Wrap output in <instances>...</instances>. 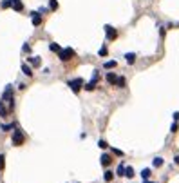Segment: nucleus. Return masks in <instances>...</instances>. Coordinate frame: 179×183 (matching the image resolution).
Segmentation results:
<instances>
[{
    "label": "nucleus",
    "instance_id": "f257e3e1",
    "mask_svg": "<svg viewBox=\"0 0 179 183\" xmlns=\"http://www.w3.org/2000/svg\"><path fill=\"white\" fill-rule=\"evenodd\" d=\"M74 56V51L71 49V47H67V49H60V60L61 62H69Z\"/></svg>",
    "mask_w": 179,
    "mask_h": 183
},
{
    "label": "nucleus",
    "instance_id": "f03ea898",
    "mask_svg": "<svg viewBox=\"0 0 179 183\" xmlns=\"http://www.w3.org/2000/svg\"><path fill=\"white\" fill-rule=\"evenodd\" d=\"M69 87L72 89V93H80V89L83 87V80L81 78H76V80H71L69 82Z\"/></svg>",
    "mask_w": 179,
    "mask_h": 183
},
{
    "label": "nucleus",
    "instance_id": "7ed1b4c3",
    "mask_svg": "<svg viewBox=\"0 0 179 183\" xmlns=\"http://www.w3.org/2000/svg\"><path fill=\"white\" fill-rule=\"evenodd\" d=\"M24 143V134L22 132H20V131H15V132H13V145H22Z\"/></svg>",
    "mask_w": 179,
    "mask_h": 183
},
{
    "label": "nucleus",
    "instance_id": "20e7f679",
    "mask_svg": "<svg viewBox=\"0 0 179 183\" xmlns=\"http://www.w3.org/2000/svg\"><path fill=\"white\" fill-rule=\"evenodd\" d=\"M105 35L109 40H116V36H118V33H116V29L112 27V25H105Z\"/></svg>",
    "mask_w": 179,
    "mask_h": 183
},
{
    "label": "nucleus",
    "instance_id": "39448f33",
    "mask_svg": "<svg viewBox=\"0 0 179 183\" xmlns=\"http://www.w3.org/2000/svg\"><path fill=\"white\" fill-rule=\"evenodd\" d=\"M4 101H8L9 103V107H13V91H11V87H8V89L4 91Z\"/></svg>",
    "mask_w": 179,
    "mask_h": 183
},
{
    "label": "nucleus",
    "instance_id": "423d86ee",
    "mask_svg": "<svg viewBox=\"0 0 179 183\" xmlns=\"http://www.w3.org/2000/svg\"><path fill=\"white\" fill-rule=\"evenodd\" d=\"M31 20H33V25H40V24H42V16H40V13H31Z\"/></svg>",
    "mask_w": 179,
    "mask_h": 183
},
{
    "label": "nucleus",
    "instance_id": "0eeeda50",
    "mask_svg": "<svg viewBox=\"0 0 179 183\" xmlns=\"http://www.w3.org/2000/svg\"><path fill=\"white\" fill-rule=\"evenodd\" d=\"M11 5H13V9H15V11H22L24 9V4L20 2V0H11Z\"/></svg>",
    "mask_w": 179,
    "mask_h": 183
},
{
    "label": "nucleus",
    "instance_id": "6e6552de",
    "mask_svg": "<svg viewBox=\"0 0 179 183\" xmlns=\"http://www.w3.org/2000/svg\"><path fill=\"white\" fill-rule=\"evenodd\" d=\"M107 82L112 84V85H116V82H118V76H116L114 73H107Z\"/></svg>",
    "mask_w": 179,
    "mask_h": 183
},
{
    "label": "nucleus",
    "instance_id": "1a4fd4ad",
    "mask_svg": "<svg viewBox=\"0 0 179 183\" xmlns=\"http://www.w3.org/2000/svg\"><path fill=\"white\" fill-rule=\"evenodd\" d=\"M111 161H112V158H111V156H109V154H103L101 156V165H111Z\"/></svg>",
    "mask_w": 179,
    "mask_h": 183
},
{
    "label": "nucleus",
    "instance_id": "9d476101",
    "mask_svg": "<svg viewBox=\"0 0 179 183\" xmlns=\"http://www.w3.org/2000/svg\"><path fill=\"white\" fill-rule=\"evenodd\" d=\"M22 71H24L25 76H33V71H31V67L27 65V64H24V65H22Z\"/></svg>",
    "mask_w": 179,
    "mask_h": 183
},
{
    "label": "nucleus",
    "instance_id": "9b49d317",
    "mask_svg": "<svg viewBox=\"0 0 179 183\" xmlns=\"http://www.w3.org/2000/svg\"><path fill=\"white\" fill-rule=\"evenodd\" d=\"M125 58H127V62H128V64H134V62H136V55H134V53H127Z\"/></svg>",
    "mask_w": 179,
    "mask_h": 183
},
{
    "label": "nucleus",
    "instance_id": "f8f14e48",
    "mask_svg": "<svg viewBox=\"0 0 179 183\" xmlns=\"http://www.w3.org/2000/svg\"><path fill=\"white\" fill-rule=\"evenodd\" d=\"M125 176L127 178H134V169L132 167H125Z\"/></svg>",
    "mask_w": 179,
    "mask_h": 183
},
{
    "label": "nucleus",
    "instance_id": "ddd939ff",
    "mask_svg": "<svg viewBox=\"0 0 179 183\" xmlns=\"http://www.w3.org/2000/svg\"><path fill=\"white\" fill-rule=\"evenodd\" d=\"M29 64H33L34 67H38V65H40V58H38V56H31V58H29Z\"/></svg>",
    "mask_w": 179,
    "mask_h": 183
},
{
    "label": "nucleus",
    "instance_id": "4468645a",
    "mask_svg": "<svg viewBox=\"0 0 179 183\" xmlns=\"http://www.w3.org/2000/svg\"><path fill=\"white\" fill-rule=\"evenodd\" d=\"M112 178H114V174H112V172H111V171H107V172H105V174H103V180H105V181H111V180H112Z\"/></svg>",
    "mask_w": 179,
    "mask_h": 183
},
{
    "label": "nucleus",
    "instance_id": "2eb2a0df",
    "mask_svg": "<svg viewBox=\"0 0 179 183\" xmlns=\"http://www.w3.org/2000/svg\"><path fill=\"white\" fill-rule=\"evenodd\" d=\"M148 176H150V169H143L141 178H143V180H148Z\"/></svg>",
    "mask_w": 179,
    "mask_h": 183
},
{
    "label": "nucleus",
    "instance_id": "dca6fc26",
    "mask_svg": "<svg viewBox=\"0 0 179 183\" xmlns=\"http://www.w3.org/2000/svg\"><path fill=\"white\" fill-rule=\"evenodd\" d=\"M116 85H118V87H125V78H123V76H118V82H116Z\"/></svg>",
    "mask_w": 179,
    "mask_h": 183
},
{
    "label": "nucleus",
    "instance_id": "f3484780",
    "mask_svg": "<svg viewBox=\"0 0 179 183\" xmlns=\"http://www.w3.org/2000/svg\"><path fill=\"white\" fill-rule=\"evenodd\" d=\"M0 116H8V109L2 105V101H0Z\"/></svg>",
    "mask_w": 179,
    "mask_h": 183
},
{
    "label": "nucleus",
    "instance_id": "a211bd4d",
    "mask_svg": "<svg viewBox=\"0 0 179 183\" xmlns=\"http://www.w3.org/2000/svg\"><path fill=\"white\" fill-rule=\"evenodd\" d=\"M49 49L54 51V53H60V45H58V44H51V45H49Z\"/></svg>",
    "mask_w": 179,
    "mask_h": 183
},
{
    "label": "nucleus",
    "instance_id": "6ab92c4d",
    "mask_svg": "<svg viewBox=\"0 0 179 183\" xmlns=\"http://www.w3.org/2000/svg\"><path fill=\"white\" fill-rule=\"evenodd\" d=\"M112 67H116V62H114V60H111V62H105V69H112Z\"/></svg>",
    "mask_w": 179,
    "mask_h": 183
},
{
    "label": "nucleus",
    "instance_id": "aec40b11",
    "mask_svg": "<svg viewBox=\"0 0 179 183\" xmlns=\"http://www.w3.org/2000/svg\"><path fill=\"white\" fill-rule=\"evenodd\" d=\"M118 176H125V165H123V163L118 167Z\"/></svg>",
    "mask_w": 179,
    "mask_h": 183
},
{
    "label": "nucleus",
    "instance_id": "412c9836",
    "mask_svg": "<svg viewBox=\"0 0 179 183\" xmlns=\"http://www.w3.org/2000/svg\"><path fill=\"white\" fill-rule=\"evenodd\" d=\"M161 165H163V160L161 158H156L154 160V167H161Z\"/></svg>",
    "mask_w": 179,
    "mask_h": 183
},
{
    "label": "nucleus",
    "instance_id": "4be33fe9",
    "mask_svg": "<svg viewBox=\"0 0 179 183\" xmlns=\"http://www.w3.org/2000/svg\"><path fill=\"white\" fill-rule=\"evenodd\" d=\"M49 5H51V9H58V2H56V0H51Z\"/></svg>",
    "mask_w": 179,
    "mask_h": 183
},
{
    "label": "nucleus",
    "instance_id": "5701e85b",
    "mask_svg": "<svg viewBox=\"0 0 179 183\" xmlns=\"http://www.w3.org/2000/svg\"><path fill=\"white\" fill-rule=\"evenodd\" d=\"M98 145H100L101 149H107V147H109V145H107V143H105V141H103V140H100V141H98Z\"/></svg>",
    "mask_w": 179,
    "mask_h": 183
},
{
    "label": "nucleus",
    "instance_id": "b1692460",
    "mask_svg": "<svg viewBox=\"0 0 179 183\" xmlns=\"http://www.w3.org/2000/svg\"><path fill=\"white\" fill-rule=\"evenodd\" d=\"M9 5H11V0H4L2 2V8H9Z\"/></svg>",
    "mask_w": 179,
    "mask_h": 183
},
{
    "label": "nucleus",
    "instance_id": "393cba45",
    "mask_svg": "<svg viewBox=\"0 0 179 183\" xmlns=\"http://www.w3.org/2000/svg\"><path fill=\"white\" fill-rule=\"evenodd\" d=\"M107 55V47H101L100 49V56H105Z\"/></svg>",
    "mask_w": 179,
    "mask_h": 183
},
{
    "label": "nucleus",
    "instance_id": "a878e982",
    "mask_svg": "<svg viewBox=\"0 0 179 183\" xmlns=\"http://www.w3.org/2000/svg\"><path fill=\"white\" fill-rule=\"evenodd\" d=\"M13 127H15L13 123L11 125H2V131H9V129H13Z\"/></svg>",
    "mask_w": 179,
    "mask_h": 183
},
{
    "label": "nucleus",
    "instance_id": "bb28decb",
    "mask_svg": "<svg viewBox=\"0 0 179 183\" xmlns=\"http://www.w3.org/2000/svg\"><path fill=\"white\" fill-rule=\"evenodd\" d=\"M177 129H179V125H177V123H174V125L170 127V131H172V132H177Z\"/></svg>",
    "mask_w": 179,
    "mask_h": 183
},
{
    "label": "nucleus",
    "instance_id": "cd10ccee",
    "mask_svg": "<svg viewBox=\"0 0 179 183\" xmlns=\"http://www.w3.org/2000/svg\"><path fill=\"white\" fill-rule=\"evenodd\" d=\"M112 152H114V154H118V156H123V152L120 151V149H112Z\"/></svg>",
    "mask_w": 179,
    "mask_h": 183
},
{
    "label": "nucleus",
    "instance_id": "c85d7f7f",
    "mask_svg": "<svg viewBox=\"0 0 179 183\" xmlns=\"http://www.w3.org/2000/svg\"><path fill=\"white\" fill-rule=\"evenodd\" d=\"M0 169H4V156L0 154Z\"/></svg>",
    "mask_w": 179,
    "mask_h": 183
},
{
    "label": "nucleus",
    "instance_id": "c756f323",
    "mask_svg": "<svg viewBox=\"0 0 179 183\" xmlns=\"http://www.w3.org/2000/svg\"><path fill=\"white\" fill-rule=\"evenodd\" d=\"M174 160H176V165H179V156H176Z\"/></svg>",
    "mask_w": 179,
    "mask_h": 183
},
{
    "label": "nucleus",
    "instance_id": "7c9ffc66",
    "mask_svg": "<svg viewBox=\"0 0 179 183\" xmlns=\"http://www.w3.org/2000/svg\"><path fill=\"white\" fill-rule=\"evenodd\" d=\"M145 183H150V181H148V180H145Z\"/></svg>",
    "mask_w": 179,
    "mask_h": 183
}]
</instances>
